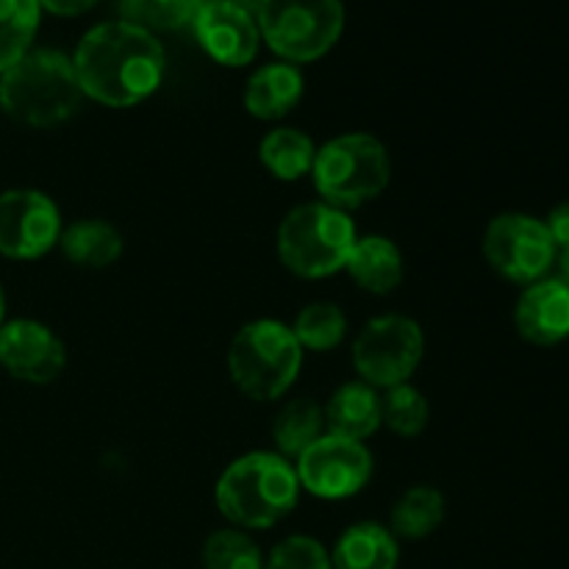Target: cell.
Instances as JSON below:
<instances>
[{
    "label": "cell",
    "instance_id": "22",
    "mask_svg": "<svg viewBox=\"0 0 569 569\" xmlns=\"http://www.w3.org/2000/svg\"><path fill=\"white\" fill-rule=\"evenodd\" d=\"M442 520L445 495L433 487H411L392 506V528L389 531L403 539H426L442 526Z\"/></svg>",
    "mask_w": 569,
    "mask_h": 569
},
{
    "label": "cell",
    "instance_id": "17",
    "mask_svg": "<svg viewBox=\"0 0 569 569\" xmlns=\"http://www.w3.org/2000/svg\"><path fill=\"white\" fill-rule=\"evenodd\" d=\"M345 270L365 292L389 295L403 281V253L392 239L381 237V233L359 237L350 250Z\"/></svg>",
    "mask_w": 569,
    "mask_h": 569
},
{
    "label": "cell",
    "instance_id": "27",
    "mask_svg": "<svg viewBox=\"0 0 569 569\" xmlns=\"http://www.w3.org/2000/svg\"><path fill=\"white\" fill-rule=\"evenodd\" d=\"M203 569H264L253 539L239 528L214 531L203 545Z\"/></svg>",
    "mask_w": 569,
    "mask_h": 569
},
{
    "label": "cell",
    "instance_id": "16",
    "mask_svg": "<svg viewBox=\"0 0 569 569\" xmlns=\"http://www.w3.org/2000/svg\"><path fill=\"white\" fill-rule=\"evenodd\" d=\"M303 98V76L289 61L264 64L244 87V109L256 120H281Z\"/></svg>",
    "mask_w": 569,
    "mask_h": 569
},
{
    "label": "cell",
    "instance_id": "30",
    "mask_svg": "<svg viewBox=\"0 0 569 569\" xmlns=\"http://www.w3.org/2000/svg\"><path fill=\"white\" fill-rule=\"evenodd\" d=\"M98 0H39V9H48L50 14H61V17H78L87 14Z\"/></svg>",
    "mask_w": 569,
    "mask_h": 569
},
{
    "label": "cell",
    "instance_id": "7",
    "mask_svg": "<svg viewBox=\"0 0 569 569\" xmlns=\"http://www.w3.org/2000/svg\"><path fill=\"white\" fill-rule=\"evenodd\" d=\"M264 42L292 64L317 61L339 42L345 28L342 0H259Z\"/></svg>",
    "mask_w": 569,
    "mask_h": 569
},
{
    "label": "cell",
    "instance_id": "15",
    "mask_svg": "<svg viewBox=\"0 0 569 569\" xmlns=\"http://www.w3.org/2000/svg\"><path fill=\"white\" fill-rule=\"evenodd\" d=\"M322 417H326L328 433L365 442L381 428V395L365 381L342 383L331 395Z\"/></svg>",
    "mask_w": 569,
    "mask_h": 569
},
{
    "label": "cell",
    "instance_id": "2",
    "mask_svg": "<svg viewBox=\"0 0 569 569\" xmlns=\"http://www.w3.org/2000/svg\"><path fill=\"white\" fill-rule=\"evenodd\" d=\"M214 498L228 522L248 531H264L292 515L300 498V481L292 461L281 453L256 450L226 467Z\"/></svg>",
    "mask_w": 569,
    "mask_h": 569
},
{
    "label": "cell",
    "instance_id": "18",
    "mask_svg": "<svg viewBox=\"0 0 569 569\" xmlns=\"http://www.w3.org/2000/svg\"><path fill=\"white\" fill-rule=\"evenodd\" d=\"M333 569H398V539L378 522H356L337 539L331 553Z\"/></svg>",
    "mask_w": 569,
    "mask_h": 569
},
{
    "label": "cell",
    "instance_id": "11",
    "mask_svg": "<svg viewBox=\"0 0 569 569\" xmlns=\"http://www.w3.org/2000/svg\"><path fill=\"white\" fill-rule=\"evenodd\" d=\"M59 206L37 189H11L0 194V256L39 259L59 244Z\"/></svg>",
    "mask_w": 569,
    "mask_h": 569
},
{
    "label": "cell",
    "instance_id": "31",
    "mask_svg": "<svg viewBox=\"0 0 569 569\" xmlns=\"http://www.w3.org/2000/svg\"><path fill=\"white\" fill-rule=\"evenodd\" d=\"M556 267H559V281L565 283V287L569 289V248L559 250V256H556Z\"/></svg>",
    "mask_w": 569,
    "mask_h": 569
},
{
    "label": "cell",
    "instance_id": "25",
    "mask_svg": "<svg viewBox=\"0 0 569 569\" xmlns=\"http://www.w3.org/2000/svg\"><path fill=\"white\" fill-rule=\"evenodd\" d=\"M203 0H120L122 22L144 28V31H178L192 26Z\"/></svg>",
    "mask_w": 569,
    "mask_h": 569
},
{
    "label": "cell",
    "instance_id": "14",
    "mask_svg": "<svg viewBox=\"0 0 569 569\" xmlns=\"http://www.w3.org/2000/svg\"><path fill=\"white\" fill-rule=\"evenodd\" d=\"M515 326L526 342L553 348L569 339V289L559 278H542L522 289Z\"/></svg>",
    "mask_w": 569,
    "mask_h": 569
},
{
    "label": "cell",
    "instance_id": "9",
    "mask_svg": "<svg viewBox=\"0 0 569 569\" xmlns=\"http://www.w3.org/2000/svg\"><path fill=\"white\" fill-rule=\"evenodd\" d=\"M559 248L553 244L545 220L520 211L498 214L483 233V259L498 276L515 283L542 281L556 264Z\"/></svg>",
    "mask_w": 569,
    "mask_h": 569
},
{
    "label": "cell",
    "instance_id": "13",
    "mask_svg": "<svg viewBox=\"0 0 569 569\" xmlns=\"http://www.w3.org/2000/svg\"><path fill=\"white\" fill-rule=\"evenodd\" d=\"M0 365L28 383H50L67 365L64 342L37 320H11L0 326Z\"/></svg>",
    "mask_w": 569,
    "mask_h": 569
},
{
    "label": "cell",
    "instance_id": "21",
    "mask_svg": "<svg viewBox=\"0 0 569 569\" xmlns=\"http://www.w3.org/2000/svg\"><path fill=\"white\" fill-rule=\"evenodd\" d=\"M322 426H326V417L315 400H289L272 422V439H276L278 453L283 459H298L309 445L322 437Z\"/></svg>",
    "mask_w": 569,
    "mask_h": 569
},
{
    "label": "cell",
    "instance_id": "20",
    "mask_svg": "<svg viewBox=\"0 0 569 569\" xmlns=\"http://www.w3.org/2000/svg\"><path fill=\"white\" fill-rule=\"evenodd\" d=\"M317 148L298 128H272L259 144V159L278 181H298L309 176Z\"/></svg>",
    "mask_w": 569,
    "mask_h": 569
},
{
    "label": "cell",
    "instance_id": "8",
    "mask_svg": "<svg viewBox=\"0 0 569 569\" xmlns=\"http://www.w3.org/2000/svg\"><path fill=\"white\" fill-rule=\"evenodd\" d=\"M426 353L420 322L403 315H383L367 322L353 339V367L376 389L409 383Z\"/></svg>",
    "mask_w": 569,
    "mask_h": 569
},
{
    "label": "cell",
    "instance_id": "28",
    "mask_svg": "<svg viewBox=\"0 0 569 569\" xmlns=\"http://www.w3.org/2000/svg\"><path fill=\"white\" fill-rule=\"evenodd\" d=\"M264 569H333L331 556L317 539L287 537L272 548Z\"/></svg>",
    "mask_w": 569,
    "mask_h": 569
},
{
    "label": "cell",
    "instance_id": "19",
    "mask_svg": "<svg viewBox=\"0 0 569 569\" xmlns=\"http://www.w3.org/2000/svg\"><path fill=\"white\" fill-rule=\"evenodd\" d=\"M67 259L87 270H103L122 256V237L106 220H81L64 228L59 237Z\"/></svg>",
    "mask_w": 569,
    "mask_h": 569
},
{
    "label": "cell",
    "instance_id": "6",
    "mask_svg": "<svg viewBox=\"0 0 569 569\" xmlns=\"http://www.w3.org/2000/svg\"><path fill=\"white\" fill-rule=\"evenodd\" d=\"M356 233L348 211L328 203H303L283 217L278 228V259L300 278H328L345 270Z\"/></svg>",
    "mask_w": 569,
    "mask_h": 569
},
{
    "label": "cell",
    "instance_id": "24",
    "mask_svg": "<svg viewBox=\"0 0 569 569\" xmlns=\"http://www.w3.org/2000/svg\"><path fill=\"white\" fill-rule=\"evenodd\" d=\"M292 333L303 350L326 353L342 345L348 333V317L337 303H309L295 317Z\"/></svg>",
    "mask_w": 569,
    "mask_h": 569
},
{
    "label": "cell",
    "instance_id": "10",
    "mask_svg": "<svg viewBox=\"0 0 569 569\" xmlns=\"http://www.w3.org/2000/svg\"><path fill=\"white\" fill-rule=\"evenodd\" d=\"M300 489L322 500H345L359 495L372 476V453L365 442L322 433L295 459Z\"/></svg>",
    "mask_w": 569,
    "mask_h": 569
},
{
    "label": "cell",
    "instance_id": "32",
    "mask_svg": "<svg viewBox=\"0 0 569 569\" xmlns=\"http://www.w3.org/2000/svg\"><path fill=\"white\" fill-rule=\"evenodd\" d=\"M3 315H6V298H3V287H0V326H3Z\"/></svg>",
    "mask_w": 569,
    "mask_h": 569
},
{
    "label": "cell",
    "instance_id": "23",
    "mask_svg": "<svg viewBox=\"0 0 569 569\" xmlns=\"http://www.w3.org/2000/svg\"><path fill=\"white\" fill-rule=\"evenodd\" d=\"M39 0H0V72L31 50L39 28Z\"/></svg>",
    "mask_w": 569,
    "mask_h": 569
},
{
    "label": "cell",
    "instance_id": "5",
    "mask_svg": "<svg viewBox=\"0 0 569 569\" xmlns=\"http://www.w3.org/2000/svg\"><path fill=\"white\" fill-rule=\"evenodd\" d=\"M311 178L322 203L342 211L359 209L389 187L392 161L372 133H342L317 148Z\"/></svg>",
    "mask_w": 569,
    "mask_h": 569
},
{
    "label": "cell",
    "instance_id": "29",
    "mask_svg": "<svg viewBox=\"0 0 569 569\" xmlns=\"http://www.w3.org/2000/svg\"><path fill=\"white\" fill-rule=\"evenodd\" d=\"M545 226H548L556 248L559 250L569 248V200L567 203H559L553 211H550L548 220H545Z\"/></svg>",
    "mask_w": 569,
    "mask_h": 569
},
{
    "label": "cell",
    "instance_id": "4",
    "mask_svg": "<svg viewBox=\"0 0 569 569\" xmlns=\"http://www.w3.org/2000/svg\"><path fill=\"white\" fill-rule=\"evenodd\" d=\"M303 367V348L292 328L278 320H253L239 328L228 348V372L250 400H278L292 389Z\"/></svg>",
    "mask_w": 569,
    "mask_h": 569
},
{
    "label": "cell",
    "instance_id": "26",
    "mask_svg": "<svg viewBox=\"0 0 569 569\" xmlns=\"http://www.w3.org/2000/svg\"><path fill=\"white\" fill-rule=\"evenodd\" d=\"M381 426L398 437H417L428 426V400L411 383H398L381 398Z\"/></svg>",
    "mask_w": 569,
    "mask_h": 569
},
{
    "label": "cell",
    "instance_id": "12",
    "mask_svg": "<svg viewBox=\"0 0 569 569\" xmlns=\"http://www.w3.org/2000/svg\"><path fill=\"white\" fill-rule=\"evenodd\" d=\"M200 48L226 67H244L256 59L261 42L259 20L239 0H203L192 20Z\"/></svg>",
    "mask_w": 569,
    "mask_h": 569
},
{
    "label": "cell",
    "instance_id": "1",
    "mask_svg": "<svg viewBox=\"0 0 569 569\" xmlns=\"http://www.w3.org/2000/svg\"><path fill=\"white\" fill-rule=\"evenodd\" d=\"M72 67L87 98L111 109H131L161 87L167 59L153 33L114 20L94 26L78 42Z\"/></svg>",
    "mask_w": 569,
    "mask_h": 569
},
{
    "label": "cell",
    "instance_id": "3",
    "mask_svg": "<svg viewBox=\"0 0 569 569\" xmlns=\"http://www.w3.org/2000/svg\"><path fill=\"white\" fill-rule=\"evenodd\" d=\"M81 83L70 56L59 50H28L0 72V109L31 128H53L81 109Z\"/></svg>",
    "mask_w": 569,
    "mask_h": 569
}]
</instances>
